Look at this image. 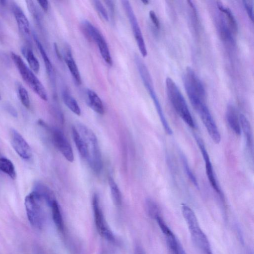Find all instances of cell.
Here are the masks:
<instances>
[{"instance_id":"cell-37","label":"cell","mask_w":254,"mask_h":254,"mask_svg":"<svg viewBox=\"0 0 254 254\" xmlns=\"http://www.w3.org/2000/svg\"><path fill=\"white\" fill-rule=\"evenodd\" d=\"M4 108L6 111L12 117L14 118H16L17 117V112L11 105L9 103H6L4 105Z\"/></svg>"},{"instance_id":"cell-26","label":"cell","mask_w":254,"mask_h":254,"mask_svg":"<svg viewBox=\"0 0 254 254\" xmlns=\"http://www.w3.org/2000/svg\"><path fill=\"white\" fill-rule=\"evenodd\" d=\"M33 36L44 62L47 72L49 76H52L53 74V67L52 63L48 56L47 55L43 45L34 33H33Z\"/></svg>"},{"instance_id":"cell-28","label":"cell","mask_w":254,"mask_h":254,"mask_svg":"<svg viewBox=\"0 0 254 254\" xmlns=\"http://www.w3.org/2000/svg\"><path fill=\"white\" fill-rule=\"evenodd\" d=\"M108 183L114 203L116 206H120L122 202V196L118 185L112 177H109Z\"/></svg>"},{"instance_id":"cell-34","label":"cell","mask_w":254,"mask_h":254,"mask_svg":"<svg viewBox=\"0 0 254 254\" xmlns=\"http://www.w3.org/2000/svg\"><path fill=\"white\" fill-rule=\"evenodd\" d=\"M243 2L244 3V7L247 11V13L251 19V20L253 21L254 20V10H253V0H243Z\"/></svg>"},{"instance_id":"cell-5","label":"cell","mask_w":254,"mask_h":254,"mask_svg":"<svg viewBox=\"0 0 254 254\" xmlns=\"http://www.w3.org/2000/svg\"><path fill=\"white\" fill-rule=\"evenodd\" d=\"M11 57L25 82L39 97L43 100L47 101L48 96L44 86L25 64L21 57L14 52H11Z\"/></svg>"},{"instance_id":"cell-44","label":"cell","mask_w":254,"mask_h":254,"mask_svg":"<svg viewBox=\"0 0 254 254\" xmlns=\"http://www.w3.org/2000/svg\"><path fill=\"white\" fill-rule=\"evenodd\" d=\"M1 97L0 94V100H1Z\"/></svg>"},{"instance_id":"cell-6","label":"cell","mask_w":254,"mask_h":254,"mask_svg":"<svg viewBox=\"0 0 254 254\" xmlns=\"http://www.w3.org/2000/svg\"><path fill=\"white\" fill-rule=\"evenodd\" d=\"M42 198L33 191L25 198L24 205L28 219L33 227L40 229L43 223Z\"/></svg>"},{"instance_id":"cell-31","label":"cell","mask_w":254,"mask_h":254,"mask_svg":"<svg viewBox=\"0 0 254 254\" xmlns=\"http://www.w3.org/2000/svg\"><path fill=\"white\" fill-rule=\"evenodd\" d=\"M17 89L19 98L24 106L29 108L30 105L29 94L26 89L19 83L17 85Z\"/></svg>"},{"instance_id":"cell-14","label":"cell","mask_w":254,"mask_h":254,"mask_svg":"<svg viewBox=\"0 0 254 254\" xmlns=\"http://www.w3.org/2000/svg\"><path fill=\"white\" fill-rule=\"evenodd\" d=\"M10 138L12 146L17 154L24 159H29L32 156L31 148L20 133L16 130L11 129Z\"/></svg>"},{"instance_id":"cell-24","label":"cell","mask_w":254,"mask_h":254,"mask_svg":"<svg viewBox=\"0 0 254 254\" xmlns=\"http://www.w3.org/2000/svg\"><path fill=\"white\" fill-rule=\"evenodd\" d=\"M21 51L27 60L31 69L35 72L38 73L40 69V64L32 51L27 47H22Z\"/></svg>"},{"instance_id":"cell-20","label":"cell","mask_w":254,"mask_h":254,"mask_svg":"<svg viewBox=\"0 0 254 254\" xmlns=\"http://www.w3.org/2000/svg\"><path fill=\"white\" fill-rule=\"evenodd\" d=\"M33 191L37 193L42 200H44L49 206L56 200L52 190L42 184H36Z\"/></svg>"},{"instance_id":"cell-30","label":"cell","mask_w":254,"mask_h":254,"mask_svg":"<svg viewBox=\"0 0 254 254\" xmlns=\"http://www.w3.org/2000/svg\"><path fill=\"white\" fill-rule=\"evenodd\" d=\"M145 208L148 215L152 218L156 219L160 216V209L158 205L150 198L145 201Z\"/></svg>"},{"instance_id":"cell-42","label":"cell","mask_w":254,"mask_h":254,"mask_svg":"<svg viewBox=\"0 0 254 254\" xmlns=\"http://www.w3.org/2000/svg\"><path fill=\"white\" fill-rule=\"evenodd\" d=\"M7 1L4 0H0V5L5 6L6 4Z\"/></svg>"},{"instance_id":"cell-2","label":"cell","mask_w":254,"mask_h":254,"mask_svg":"<svg viewBox=\"0 0 254 254\" xmlns=\"http://www.w3.org/2000/svg\"><path fill=\"white\" fill-rule=\"evenodd\" d=\"M181 210L195 246L203 254H212L209 242L201 229L194 211L185 204H182Z\"/></svg>"},{"instance_id":"cell-23","label":"cell","mask_w":254,"mask_h":254,"mask_svg":"<svg viewBox=\"0 0 254 254\" xmlns=\"http://www.w3.org/2000/svg\"><path fill=\"white\" fill-rule=\"evenodd\" d=\"M64 104L74 114L77 116L81 114V110L76 100L66 90L62 92Z\"/></svg>"},{"instance_id":"cell-12","label":"cell","mask_w":254,"mask_h":254,"mask_svg":"<svg viewBox=\"0 0 254 254\" xmlns=\"http://www.w3.org/2000/svg\"><path fill=\"white\" fill-rule=\"evenodd\" d=\"M52 140L56 148L70 162L74 160L72 147L64 133L56 128H50Z\"/></svg>"},{"instance_id":"cell-25","label":"cell","mask_w":254,"mask_h":254,"mask_svg":"<svg viewBox=\"0 0 254 254\" xmlns=\"http://www.w3.org/2000/svg\"><path fill=\"white\" fill-rule=\"evenodd\" d=\"M50 207L52 209L53 220L58 230L63 231L64 229V221L59 205L56 200L52 203Z\"/></svg>"},{"instance_id":"cell-9","label":"cell","mask_w":254,"mask_h":254,"mask_svg":"<svg viewBox=\"0 0 254 254\" xmlns=\"http://www.w3.org/2000/svg\"><path fill=\"white\" fill-rule=\"evenodd\" d=\"M92 204L95 223L98 232L109 241L114 242L116 240L115 236L106 221L100 206L98 195L96 193L93 196Z\"/></svg>"},{"instance_id":"cell-8","label":"cell","mask_w":254,"mask_h":254,"mask_svg":"<svg viewBox=\"0 0 254 254\" xmlns=\"http://www.w3.org/2000/svg\"><path fill=\"white\" fill-rule=\"evenodd\" d=\"M122 3L127 16L129 21L135 40L141 55L145 57L147 55L146 47L143 35L132 7L128 0H122Z\"/></svg>"},{"instance_id":"cell-21","label":"cell","mask_w":254,"mask_h":254,"mask_svg":"<svg viewBox=\"0 0 254 254\" xmlns=\"http://www.w3.org/2000/svg\"><path fill=\"white\" fill-rule=\"evenodd\" d=\"M217 5L219 10L226 16L228 25L232 33H236L238 30V25L231 9L227 6L224 5L220 1H217Z\"/></svg>"},{"instance_id":"cell-33","label":"cell","mask_w":254,"mask_h":254,"mask_svg":"<svg viewBox=\"0 0 254 254\" xmlns=\"http://www.w3.org/2000/svg\"><path fill=\"white\" fill-rule=\"evenodd\" d=\"M93 3L97 11L105 20L108 21L109 16L108 12L102 2L100 0H96L93 1Z\"/></svg>"},{"instance_id":"cell-39","label":"cell","mask_w":254,"mask_h":254,"mask_svg":"<svg viewBox=\"0 0 254 254\" xmlns=\"http://www.w3.org/2000/svg\"><path fill=\"white\" fill-rule=\"evenodd\" d=\"M105 2L106 3L111 13L113 15L114 13L115 9V4L114 3V1L112 0H106L105 1Z\"/></svg>"},{"instance_id":"cell-17","label":"cell","mask_w":254,"mask_h":254,"mask_svg":"<svg viewBox=\"0 0 254 254\" xmlns=\"http://www.w3.org/2000/svg\"><path fill=\"white\" fill-rule=\"evenodd\" d=\"M64 60L75 82L78 85L80 84L81 83L80 74L70 49H67L65 50Z\"/></svg>"},{"instance_id":"cell-3","label":"cell","mask_w":254,"mask_h":254,"mask_svg":"<svg viewBox=\"0 0 254 254\" xmlns=\"http://www.w3.org/2000/svg\"><path fill=\"white\" fill-rule=\"evenodd\" d=\"M168 98L174 109L181 119L190 127H195V124L185 99L174 80L168 77L165 81Z\"/></svg>"},{"instance_id":"cell-4","label":"cell","mask_w":254,"mask_h":254,"mask_svg":"<svg viewBox=\"0 0 254 254\" xmlns=\"http://www.w3.org/2000/svg\"><path fill=\"white\" fill-rule=\"evenodd\" d=\"M134 61L141 80L154 103L164 129L168 134L171 135L173 133L172 129L166 119L158 98L154 90L149 71L145 64L138 56H135Z\"/></svg>"},{"instance_id":"cell-10","label":"cell","mask_w":254,"mask_h":254,"mask_svg":"<svg viewBox=\"0 0 254 254\" xmlns=\"http://www.w3.org/2000/svg\"><path fill=\"white\" fill-rule=\"evenodd\" d=\"M184 83L187 95H194L205 99L204 87L194 70L188 67L184 76Z\"/></svg>"},{"instance_id":"cell-36","label":"cell","mask_w":254,"mask_h":254,"mask_svg":"<svg viewBox=\"0 0 254 254\" xmlns=\"http://www.w3.org/2000/svg\"><path fill=\"white\" fill-rule=\"evenodd\" d=\"M149 15V17L155 27L157 29H159L160 27V22L155 12L153 10H150Z\"/></svg>"},{"instance_id":"cell-16","label":"cell","mask_w":254,"mask_h":254,"mask_svg":"<svg viewBox=\"0 0 254 254\" xmlns=\"http://www.w3.org/2000/svg\"><path fill=\"white\" fill-rule=\"evenodd\" d=\"M226 118L228 125L231 129L237 135L241 134V129L237 111L232 105L227 107Z\"/></svg>"},{"instance_id":"cell-43","label":"cell","mask_w":254,"mask_h":254,"mask_svg":"<svg viewBox=\"0 0 254 254\" xmlns=\"http://www.w3.org/2000/svg\"><path fill=\"white\" fill-rule=\"evenodd\" d=\"M141 1L144 4H147L149 2V1L147 0H142Z\"/></svg>"},{"instance_id":"cell-32","label":"cell","mask_w":254,"mask_h":254,"mask_svg":"<svg viewBox=\"0 0 254 254\" xmlns=\"http://www.w3.org/2000/svg\"><path fill=\"white\" fill-rule=\"evenodd\" d=\"M183 163L184 165V169L185 171V172L186 173L188 178L190 180V181L191 182V183L194 185V186L197 188H198V184L197 181L193 173H192V171L190 169V167L188 164V163L187 162V160L185 157L182 156Z\"/></svg>"},{"instance_id":"cell-27","label":"cell","mask_w":254,"mask_h":254,"mask_svg":"<svg viewBox=\"0 0 254 254\" xmlns=\"http://www.w3.org/2000/svg\"><path fill=\"white\" fill-rule=\"evenodd\" d=\"M0 170L13 180L16 177L13 164L9 159L4 157L0 156Z\"/></svg>"},{"instance_id":"cell-35","label":"cell","mask_w":254,"mask_h":254,"mask_svg":"<svg viewBox=\"0 0 254 254\" xmlns=\"http://www.w3.org/2000/svg\"><path fill=\"white\" fill-rule=\"evenodd\" d=\"M170 250L173 254H187L180 242L172 247Z\"/></svg>"},{"instance_id":"cell-41","label":"cell","mask_w":254,"mask_h":254,"mask_svg":"<svg viewBox=\"0 0 254 254\" xmlns=\"http://www.w3.org/2000/svg\"><path fill=\"white\" fill-rule=\"evenodd\" d=\"M54 49H55V52L56 53L57 57H58L59 59H61V53L59 51L58 47L56 43L54 44Z\"/></svg>"},{"instance_id":"cell-11","label":"cell","mask_w":254,"mask_h":254,"mask_svg":"<svg viewBox=\"0 0 254 254\" xmlns=\"http://www.w3.org/2000/svg\"><path fill=\"white\" fill-rule=\"evenodd\" d=\"M199 114L208 134L216 144L221 141V135L216 124L205 103H202L195 110Z\"/></svg>"},{"instance_id":"cell-29","label":"cell","mask_w":254,"mask_h":254,"mask_svg":"<svg viewBox=\"0 0 254 254\" xmlns=\"http://www.w3.org/2000/svg\"><path fill=\"white\" fill-rule=\"evenodd\" d=\"M218 21V29L220 36L225 41H233L232 32L225 21L223 16L219 18Z\"/></svg>"},{"instance_id":"cell-38","label":"cell","mask_w":254,"mask_h":254,"mask_svg":"<svg viewBox=\"0 0 254 254\" xmlns=\"http://www.w3.org/2000/svg\"><path fill=\"white\" fill-rule=\"evenodd\" d=\"M37 2L44 11L47 12L48 10L49 2L48 0H37Z\"/></svg>"},{"instance_id":"cell-7","label":"cell","mask_w":254,"mask_h":254,"mask_svg":"<svg viewBox=\"0 0 254 254\" xmlns=\"http://www.w3.org/2000/svg\"><path fill=\"white\" fill-rule=\"evenodd\" d=\"M83 27L86 34L98 46L100 54L104 61L109 65L113 64L107 43L101 32L88 20H84Z\"/></svg>"},{"instance_id":"cell-19","label":"cell","mask_w":254,"mask_h":254,"mask_svg":"<svg viewBox=\"0 0 254 254\" xmlns=\"http://www.w3.org/2000/svg\"><path fill=\"white\" fill-rule=\"evenodd\" d=\"M241 129L242 130L247 147L252 150L253 147V139L252 128L250 123L246 117L241 114L239 116Z\"/></svg>"},{"instance_id":"cell-15","label":"cell","mask_w":254,"mask_h":254,"mask_svg":"<svg viewBox=\"0 0 254 254\" xmlns=\"http://www.w3.org/2000/svg\"><path fill=\"white\" fill-rule=\"evenodd\" d=\"M11 7L20 30L24 34L29 35L30 23L22 9L14 2L11 3Z\"/></svg>"},{"instance_id":"cell-18","label":"cell","mask_w":254,"mask_h":254,"mask_svg":"<svg viewBox=\"0 0 254 254\" xmlns=\"http://www.w3.org/2000/svg\"><path fill=\"white\" fill-rule=\"evenodd\" d=\"M87 103L89 107L96 113L102 115L105 112L103 103L97 94L91 89H88L86 91Z\"/></svg>"},{"instance_id":"cell-1","label":"cell","mask_w":254,"mask_h":254,"mask_svg":"<svg viewBox=\"0 0 254 254\" xmlns=\"http://www.w3.org/2000/svg\"><path fill=\"white\" fill-rule=\"evenodd\" d=\"M75 127L85 141L87 150L86 159L90 168L96 173L100 172L103 163L96 136L91 129L81 123H78Z\"/></svg>"},{"instance_id":"cell-13","label":"cell","mask_w":254,"mask_h":254,"mask_svg":"<svg viewBox=\"0 0 254 254\" xmlns=\"http://www.w3.org/2000/svg\"><path fill=\"white\" fill-rule=\"evenodd\" d=\"M195 138L204 159L206 173L209 183L216 193L220 197L223 198V193L218 184L209 156L204 143L202 140L198 136H195Z\"/></svg>"},{"instance_id":"cell-22","label":"cell","mask_w":254,"mask_h":254,"mask_svg":"<svg viewBox=\"0 0 254 254\" xmlns=\"http://www.w3.org/2000/svg\"><path fill=\"white\" fill-rule=\"evenodd\" d=\"M71 133L73 140L79 154L82 158L86 159L87 150L85 141L74 126L72 127Z\"/></svg>"},{"instance_id":"cell-40","label":"cell","mask_w":254,"mask_h":254,"mask_svg":"<svg viewBox=\"0 0 254 254\" xmlns=\"http://www.w3.org/2000/svg\"><path fill=\"white\" fill-rule=\"evenodd\" d=\"M134 254H145V253L141 247L136 246L134 250Z\"/></svg>"}]
</instances>
